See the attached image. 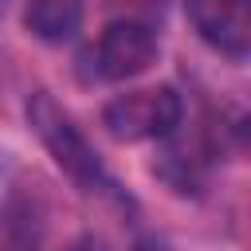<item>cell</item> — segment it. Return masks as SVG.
Here are the masks:
<instances>
[{"mask_svg":"<svg viewBox=\"0 0 251 251\" xmlns=\"http://www.w3.org/2000/svg\"><path fill=\"white\" fill-rule=\"evenodd\" d=\"M63 251H106V243H102L98 235H78V239H71Z\"/></svg>","mask_w":251,"mask_h":251,"instance_id":"obj_7","label":"cell"},{"mask_svg":"<svg viewBox=\"0 0 251 251\" xmlns=\"http://www.w3.org/2000/svg\"><path fill=\"white\" fill-rule=\"evenodd\" d=\"M0 12H4V0H0Z\"/></svg>","mask_w":251,"mask_h":251,"instance_id":"obj_8","label":"cell"},{"mask_svg":"<svg viewBox=\"0 0 251 251\" xmlns=\"http://www.w3.org/2000/svg\"><path fill=\"white\" fill-rule=\"evenodd\" d=\"M196 35L227 59L251 51V0H184Z\"/></svg>","mask_w":251,"mask_h":251,"instance_id":"obj_4","label":"cell"},{"mask_svg":"<svg viewBox=\"0 0 251 251\" xmlns=\"http://www.w3.org/2000/svg\"><path fill=\"white\" fill-rule=\"evenodd\" d=\"M24 27L43 43H71L82 27V0H27Z\"/></svg>","mask_w":251,"mask_h":251,"instance_id":"obj_6","label":"cell"},{"mask_svg":"<svg viewBox=\"0 0 251 251\" xmlns=\"http://www.w3.org/2000/svg\"><path fill=\"white\" fill-rule=\"evenodd\" d=\"M27 126L35 129V137L43 141V149L55 157V165L82 188V192H98V196H114V200H126L114 184V176L106 173L102 157L94 153V145L82 137V129L75 126V118L47 94V90H35L27 98Z\"/></svg>","mask_w":251,"mask_h":251,"instance_id":"obj_1","label":"cell"},{"mask_svg":"<svg viewBox=\"0 0 251 251\" xmlns=\"http://www.w3.org/2000/svg\"><path fill=\"white\" fill-rule=\"evenodd\" d=\"M157 35L149 24L141 20H114L102 27L90 59H94V71L98 78L106 82H129L137 75H145L153 63H157Z\"/></svg>","mask_w":251,"mask_h":251,"instance_id":"obj_3","label":"cell"},{"mask_svg":"<svg viewBox=\"0 0 251 251\" xmlns=\"http://www.w3.org/2000/svg\"><path fill=\"white\" fill-rule=\"evenodd\" d=\"M208 145L200 137H180V126L161 137V157H157V176L165 184H173L176 192H196L204 173H208Z\"/></svg>","mask_w":251,"mask_h":251,"instance_id":"obj_5","label":"cell"},{"mask_svg":"<svg viewBox=\"0 0 251 251\" xmlns=\"http://www.w3.org/2000/svg\"><path fill=\"white\" fill-rule=\"evenodd\" d=\"M184 122V98L176 86H141L106 102L102 126L114 141H161Z\"/></svg>","mask_w":251,"mask_h":251,"instance_id":"obj_2","label":"cell"}]
</instances>
